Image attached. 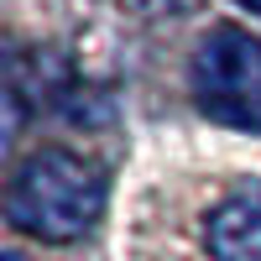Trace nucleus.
I'll return each instance as SVG.
<instances>
[{"instance_id": "obj_1", "label": "nucleus", "mask_w": 261, "mask_h": 261, "mask_svg": "<svg viewBox=\"0 0 261 261\" xmlns=\"http://www.w3.org/2000/svg\"><path fill=\"white\" fill-rule=\"evenodd\" d=\"M105 214V172L68 146H37L6 183V220L37 241H79Z\"/></svg>"}, {"instance_id": "obj_2", "label": "nucleus", "mask_w": 261, "mask_h": 261, "mask_svg": "<svg viewBox=\"0 0 261 261\" xmlns=\"http://www.w3.org/2000/svg\"><path fill=\"white\" fill-rule=\"evenodd\" d=\"M193 99L209 120L261 136V42L241 27H209L188 63Z\"/></svg>"}, {"instance_id": "obj_3", "label": "nucleus", "mask_w": 261, "mask_h": 261, "mask_svg": "<svg viewBox=\"0 0 261 261\" xmlns=\"http://www.w3.org/2000/svg\"><path fill=\"white\" fill-rule=\"evenodd\" d=\"M209 261H261V178L230 183L204 214Z\"/></svg>"}, {"instance_id": "obj_4", "label": "nucleus", "mask_w": 261, "mask_h": 261, "mask_svg": "<svg viewBox=\"0 0 261 261\" xmlns=\"http://www.w3.org/2000/svg\"><path fill=\"white\" fill-rule=\"evenodd\" d=\"M235 6H246L251 16H261V0H235Z\"/></svg>"}, {"instance_id": "obj_5", "label": "nucleus", "mask_w": 261, "mask_h": 261, "mask_svg": "<svg viewBox=\"0 0 261 261\" xmlns=\"http://www.w3.org/2000/svg\"><path fill=\"white\" fill-rule=\"evenodd\" d=\"M0 261H27V256H21V251H6V256H0Z\"/></svg>"}]
</instances>
